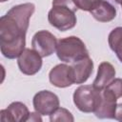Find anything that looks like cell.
<instances>
[{
    "mask_svg": "<svg viewBox=\"0 0 122 122\" xmlns=\"http://www.w3.org/2000/svg\"><path fill=\"white\" fill-rule=\"evenodd\" d=\"M101 97V91L91 85H81L73 92L72 99L76 108L86 113L93 112Z\"/></svg>",
    "mask_w": 122,
    "mask_h": 122,
    "instance_id": "3",
    "label": "cell"
},
{
    "mask_svg": "<svg viewBox=\"0 0 122 122\" xmlns=\"http://www.w3.org/2000/svg\"><path fill=\"white\" fill-rule=\"evenodd\" d=\"M112 1H114V2L117 3V4H120V2H121V0H112Z\"/></svg>",
    "mask_w": 122,
    "mask_h": 122,
    "instance_id": "21",
    "label": "cell"
},
{
    "mask_svg": "<svg viewBox=\"0 0 122 122\" xmlns=\"http://www.w3.org/2000/svg\"><path fill=\"white\" fill-rule=\"evenodd\" d=\"M52 6H66L74 11L78 10L74 4V0H52Z\"/></svg>",
    "mask_w": 122,
    "mask_h": 122,
    "instance_id": "18",
    "label": "cell"
},
{
    "mask_svg": "<svg viewBox=\"0 0 122 122\" xmlns=\"http://www.w3.org/2000/svg\"><path fill=\"white\" fill-rule=\"evenodd\" d=\"M90 12L95 20L103 23L110 22L116 16V9L106 0H101L99 4Z\"/></svg>",
    "mask_w": 122,
    "mask_h": 122,
    "instance_id": "13",
    "label": "cell"
},
{
    "mask_svg": "<svg viewBox=\"0 0 122 122\" xmlns=\"http://www.w3.org/2000/svg\"><path fill=\"white\" fill-rule=\"evenodd\" d=\"M55 51L59 60L65 63H74L89 56L86 45L77 36H69L58 40Z\"/></svg>",
    "mask_w": 122,
    "mask_h": 122,
    "instance_id": "2",
    "label": "cell"
},
{
    "mask_svg": "<svg viewBox=\"0 0 122 122\" xmlns=\"http://www.w3.org/2000/svg\"><path fill=\"white\" fill-rule=\"evenodd\" d=\"M42 56L33 49H25L17 59L20 71L26 75H33L42 68Z\"/></svg>",
    "mask_w": 122,
    "mask_h": 122,
    "instance_id": "7",
    "label": "cell"
},
{
    "mask_svg": "<svg viewBox=\"0 0 122 122\" xmlns=\"http://www.w3.org/2000/svg\"><path fill=\"white\" fill-rule=\"evenodd\" d=\"M32 104L35 112L40 115H51L59 108L60 102L58 96L51 91H40L33 96Z\"/></svg>",
    "mask_w": 122,
    "mask_h": 122,
    "instance_id": "5",
    "label": "cell"
},
{
    "mask_svg": "<svg viewBox=\"0 0 122 122\" xmlns=\"http://www.w3.org/2000/svg\"><path fill=\"white\" fill-rule=\"evenodd\" d=\"M51 84L57 88H67L74 84L71 67L67 64H58L53 67L49 73Z\"/></svg>",
    "mask_w": 122,
    "mask_h": 122,
    "instance_id": "9",
    "label": "cell"
},
{
    "mask_svg": "<svg viewBox=\"0 0 122 122\" xmlns=\"http://www.w3.org/2000/svg\"><path fill=\"white\" fill-rule=\"evenodd\" d=\"M57 42L56 37L51 32L42 30L35 32L32 36L31 46L42 57H47L56 51Z\"/></svg>",
    "mask_w": 122,
    "mask_h": 122,
    "instance_id": "6",
    "label": "cell"
},
{
    "mask_svg": "<svg viewBox=\"0 0 122 122\" xmlns=\"http://www.w3.org/2000/svg\"><path fill=\"white\" fill-rule=\"evenodd\" d=\"M115 69L109 62H102L98 66L96 77L92 83V86L97 90L105 89L115 76Z\"/></svg>",
    "mask_w": 122,
    "mask_h": 122,
    "instance_id": "12",
    "label": "cell"
},
{
    "mask_svg": "<svg viewBox=\"0 0 122 122\" xmlns=\"http://www.w3.org/2000/svg\"><path fill=\"white\" fill-rule=\"evenodd\" d=\"M117 98L107 89L101 90V97L99 104L93 113L96 117L100 119H114V113H115V108Z\"/></svg>",
    "mask_w": 122,
    "mask_h": 122,
    "instance_id": "8",
    "label": "cell"
},
{
    "mask_svg": "<svg viewBox=\"0 0 122 122\" xmlns=\"http://www.w3.org/2000/svg\"><path fill=\"white\" fill-rule=\"evenodd\" d=\"M6 1H8V0H0V2H2V3L3 2H6Z\"/></svg>",
    "mask_w": 122,
    "mask_h": 122,
    "instance_id": "22",
    "label": "cell"
},
{
    "mask_svg": "<svg viewBox=\"0 0 122 122\" xmlns=\"http://www.w3.org/2000/svg\"><path fill=\"white\" fill-rule=\"evenodd\" d=\"M105 89L111 92L117 99L122 97V78H114Z\"/></svg>",
    "mask_w": 122,
    "mask_h": 122,
    "instance_id": "16",
    "label": "cell"
},
{
    "mask_svg": "<svg viewBox=\"0 0 122 122\" xmlns=\"http://www.w3.org/2000/svg\"><path fill=\"white\" fill-rule=\"evenodd\" d=\"M49 23L60 31H66L75 27L77 19L75 11L66 6H52L48 13Z\"/></svg>",
    "mask_w": 122,
    "mask_h": 122,
    "instance_id": "4",
    "label": "cell"
},
{
    "mask_svg": "<svg viewBox=\"0 0 122 122\" xmlns=\"http://www.w3.org/2000/svg\"><path fill=\"white\" fill-rule=\"evenodd\" d=\"M120 5H121V8H122V0H121V2H120Z\"/></svg>",
    "mask_w": 122,
    "mask_h": 122,
    "instance_id": "23",
    "label": "cell"
},
{
    "mask_svg": "<svg viewBox=\"0 0 122 122\" xmlns=\"http://www.w3.org/2000/svg\"><path fill=\"white\" fill-rule=\"evenodd\" d=\"M30 112L28 107L19 101L10 103L7 109L1 110L0 116L3 122H24L28 121Z\"/></svg>",
    "mask_w": 122,
    "mask_h": 122,
    "instance_id": "10",
    "label": "cell"
},
{
    "mask_svg": "<svg viewBox=\"0 0 122 122\" xmlns=\"http://www.w3.org/2000/svg\"><path fill=\"white\" fill-rule=\"evenodd\" d=\"M35 10L32 3L13 6L0 18V51L8 59L18 58L26 46L30 18Z\"/></svg>",
    "mask_w": 122,
    "mask_h": 122,
    "instance_id": "1",
    "label": "cell"
},
{
    "mask_svg": "<svg viewBox=\"0 0 122 122\" xmlns=\"http://www.w3.org/2000/svg\"><path fill=\"white\" fill-rule=\"evenodd\" d=\"M114 119L117 121L122 122V103H119L116 105L115 108V113H114Z\"/></svg>",
    "mask_w": 122,
    "mask_h": 122,
    "instance_id": "19",
    "label": "cell"
},
{
    "mask_svg": "<svg viewBox=\"0 0 122 122\" xmlns=\"http://www.w3.org/2000/svg\"><path fill=\"white\" fill-rule=\"evenodd\" d=\"M71 71L75 84L85 83L93 71V61L90 56H87L77 62L72 63Z\"/></svg>",
    "mask_w": 122,
    "mask_h": 122,
    "instance_id": "11",
    "label": "cell"
},
{
    "mask_svg": "<svg viewBox=\"0 0 122 122\" xmlns=\"http://www.w3.org/2000/svg\"><path fill=\"white\" fill-rule=\"evenodd\" d=\"M100 1L101 0H74V4L77 9L81 10L91 11L99 4Z\"/></svg>",
    "mask_w": 122,
    "mask_h": 122,
    "instance_id": "17",
    "label": "cell"
},
{
    "mask_svg": "<svg viewBox=\"0 0 122 122\" xmlns=\"http://www.w3.org/2000/svg\"><path fill=\"white\" fill-rule=\"evenodd\" d=\"M108 42L111 50L122 63V27H116L110 32Z\"/></svg>",
    "mask_w": 122,
    "mask_h": 122,
    "instance_id": "14",
    "label": "cell"
},
{
    "mask_svg": "<svg viewBox=\"0 0 122 122\" xmlns=\"http://www.w3.org/2000/svg\"><path fill=\"white\" fill-rule=\"evenodd\" d=\"M38 114H39V113H38L37 112H30L28 121H30H30H42V118H41Z\"/></svg>",
    "mask_w": 122,
    "mask_h": 122,
    "instance_id": "20",
    "label": "cell"
},
{
    "mask_svg": "<svg viewBox=\"0 0 122 122\" xmlns=\"http://www.w3.org/2000/svg\"><path fill=\"white\" fill-rule=\"evenodd\" d=\"M50 120L51 122H60V121H67V122H73L74 118L71 114V112H69L65 108H58L55 110L51 115H50Z\"/></svg>",
    "mask_w": 122,
    "mask_h": 122,
    "instance_id": "15",
    "label": "cell"
}]
</instances>
